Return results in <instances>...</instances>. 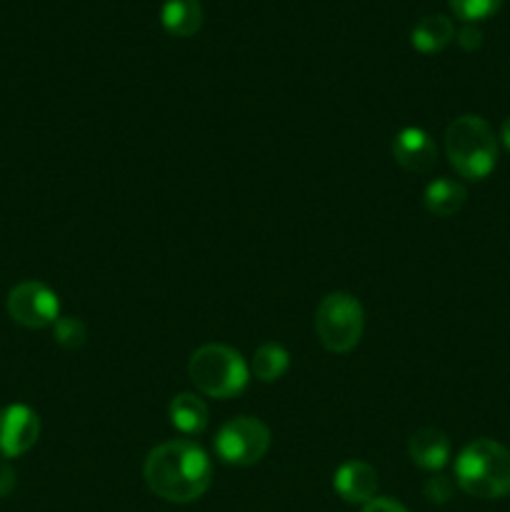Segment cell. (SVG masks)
<instances>
[{"label":"cell","instance_id":"16","mask_svg":"<svg viewBox=\"0 0 510 512\" xmlns=\"http://www.w3.org/2000/svg\"><path fill=\"white\" fill-rule=\"evenodd\" d=\"M290 368V355L283 345L278 343H263L253 355L250 363V373L260 380V383H275L283 378Z\"/></svg>","mask_w":510,"mask_h":512},{"label":"cell","instance_id":"13","mask_svg":"<svg viewBox=\"0 0 510 512\" xmlns=\"http://www.w3.org/2000/svg\"><path fill=\"white\" fill-rule=\"evenodd\" d=\"M455 38L453 20L445 18V15H425L415 23L413 33H410V43L418 53H440L443 48H448L450 40Z\"/></svg>","mask_w":510,"mask_h":512},{"label":"cell","instance_id":"7","mask_svg":"<svg viewBox=\"0 0 510 512\" xmlns=\"http://www.w3.org/2000/svg\"><path fill=\"white\" fill-rule=\"evenodd\" d=\"M8 313L23 328H50L60 318V300L55 295V290H50L45 283L25 280V283L15 285L10 290Z\"/></svg>","mask_w":510,"mask_h":512},{"label":"cell","instance_id":"3","mask_svg":"<svg viewBox=\"0 0 510 512\" xmlns=\"http://www.w3.org/2000/svg\"><path fill=\"white\" fill-rule=\"evenodd\" d=\"M445 153L465 180H485L498 163V138L480 115H460L445 130Z\"/></svg>","mask_w":510,"mask_h":512},{"label":"cell","instance_id":"21","mask_svg":"<svg viewBox=\"0 0 510 512\" xmlns=\"http://www.w3.org/2000/svg\"><path fill=\"white\" fill-rule=\"evenodd\" d=\"M360 512H408L405 505H400L398 500H390V498H373L370 503L363 505Z\"/></svg>","mask_w":510,"mask_h":512},{"label":"cell","instance_id":"12","mask_svg":"<svg viewBox=\"0 0 510 512\" xmlns=\"http://www.w3.org/2000/svg\"><path fill=\"white\" fill-rule=\"evenodd\" d=\"M160 25L175 38H190L203 25L200 0H168L160 10Z\"/></svg>","mask_w":510,"mask_h":512},{"label":"cell","instance_id":"1","mask_svg":"<svg viewBox=\"0 0 510 512\" xmlns=\"http://www.w3.org/2000/svg\"><path fill=\"white\" fill-rule=\"evenodd\" d=\"M148 488L168 503H193L203 498L213 480L208 453L193 440H168L148 453L143 465Z\"/></svg>","mask_w":510,"mask_h":512},{"label":"cell","instance_id":"20","mask_svg":"<svg viewBox=\"0 0 510 512\" xmlns=\"http://www.w3.org/2000/svg\"><path fill=\"white\" fill-rule=\"evenodd\" d=\"M458 45L463 50H478L480 45H483V33H480V28H475V25H465V28L458 33Z\"/></svg>","mask_w":510,"mask_h":512},{"label":"cell","instance_id":"11","mask_svg":"<svg viewBox=\"0 0 510 512\" xmlns=\"http://www.w3.org/2000/svg\"><path fill=\"white\" fill-rule=\"evenodd\" d=\"M408 455L418 468L438 473V470H443L450 460V440L445 438L443 430L420 428L418 433L410 438Z\"/></svg>","mask_w":510,"mask_h":512},{"label":"cell","instance_id":"4","mask_svg":"<svg viewBox=\"0 0 510 512\" xmlns=\"http://www.w3.org/2000/svg\"><path fill=\"white\" fill-rule=\"evenodd\" d=\"M188 375L203 395L228 400L248 388L250 368L238 350L210 343L195 350L188 363Z\"/></svg>","mask_w":510,"mask_h":512},{"label":"cell","instance_id":"2","mask_svg":"<svg viewBox=\"0 0 510 512\" xmlns=\"http://www.w3.org/2000/svg\"><path fill=\"white\" fill-rule=\"evenodd\" d=\"M455 483L473 498H505L510 495V450L488 438L473 440L455 458Z\"/></svg>","mask_w":510,"mask_h":512},{"label":"cell","instance_id":"17","mask_svg":"<svg viewBox=\"0 0 510 512\" xmlns=\"http://www.w3.org/2000/svg\"><path fill=\"white\" fill-rule=\"evenodd\" d=\"M448 5L455 13V18L465 20V23H478V20H485L498 13L503 0H448Z\"/></svg>","mask_w":510,"mask_h":512},{"label":"cell","instance_id":"22","mask_svg":"<svg viewBox=\"0 0 510 512\" xmlns=\"http://www.w3.org/2000/svg\"><path fill=\"white\" fill-rule=\"evenodd\" d=\"M15 488V470L8 463H0V498H8Z\"/></svg>","mask_w":510,"mask_h":512},{"label":"cell","instance_id":"19","mask_svg":"<svg viewBox=\"0 0 510 512\" xmlns=\"http://www.w3.org/2000/svg\"><path fill=\"white\" fill-rule=\"evenodd\" d=\"M425 495H428V500H433V503H445V500H450V495H453V483H450L448 478H443V475L430 478L428 485H425Z\"/></svg>","mask_w":510,"mask_h":512},{"label":"cell","instance_id":"18","mask_svg":"<svg viewBox=\"0 0 510 512\" xmlns=\"http://www.w3.org/2000/svg\"><path fill=\"white\" fill-rule=\"evenodd\" d=\"M53 335H55V343L63 345V348H68V350H75V348H83L85 345L88 330H85L83 320L58 318L53 325Z\"/></svg>","mask_w":510,"mask_h":512},{"label":"cell","instance_id":"6","mask_svg":"<svg viewBox=\"0 0 510 512\" xmlns=\"http://www.w3.org/2000/svg\"><path fill=\"white\" fill-rule=\"evenodd\" d=\"M213 448L215 455L225 465L248 468V465L260 463L265 453H268L270 430L258 418L240 415V418H233L225 425H220L218 435L213 440Z\"/></svg>","mask_w":510,"mask_h":512},{"label":"cell","instance_id":"15","mask_svg":"<svg viewBox=\"0 0 510 512\" xmlns=\"http://www.w3.org/2000/svg\"><path fill=\"white\" fill-rule=\"evenodd\" d=\"M465 198H468V193H465L463 185L450 178H438L428 183L423 195L425 208L433 215H438V218H450V215L458 213L465 205Z\"/></svg>","mask_w":510,"mask_h":512},{"label":"cell","instance_id":"14","mask_svg":"<svg viewBox=\"0 0 510 512\" xmlns=\"http://www.w3.org/2000/svg\"><path fill=\"white\" fill-rule=\"evenodd\" d=\"M170 423H173L175 430H180L183 435H200L205 428H208V405L193 393H180L170 400Z\"/></svg>","mask_w":510,"mask_h":512},{"label":"cell","instance_id":"10","mask_svg":"<svg viewBox=\"0 0 510 512\" xmlns=\"http://www.w3.org/2000/svg\"><path fill=\"white\" fill-rule=\"evenodd\" d=\"M333 488L345 503L365 505L375 498L378 490V473L365 460H348L333 475Z\"/></svg>","mask_w":510,"mask_h":512},{"label":"cell","instance_id":"9","mask_svg":"<svg viewBox=\"0 0 510 512\" xmlns=\"http://www.w3.org/2000/svg\"><path fill=\"white\" fill-rule=\"evenodd\" d=\"M393 158L408 173H425L438 160V148L423 128L410 125L393 138Z\"/></svg>","mask_w":510,"mask_h":512},{"label":"cell","instance_id":"8","mask_svg":"<svg viewBox=\"0 0 510 512\" xmlns=\"http://www.w3.org/2000/svg\"><path fill=\"white\" fill-rule=\"evenodd\" d=\"M40 435V418L28 405H8L0 410V458H20Z\"/></svg>","mask_w":510,"mask_h":512},{"label":"cell","instance_id":"5","mask_svg":"<svg viewBox=\"0 0 510 512\" xmlns=\"http://www.w3.org/2000/svg\"><path fill=\"white\" fill-rule=\"evenodd\" d=\"M363 305L350 293H330L315 310V333L330 353H350L363 338Z\"/></svg>","mask_w":510,"mask_h":512},{"label":"cell","instance_id":"23","mask_svg":"<svg viewBox=\"0 0 510 512\" xmlns=\"http://www.w3.org/2000/svg\"><path fill=\"white\" fill-rule=\"evenodd\" d=\"M500 140H503V145H505V148L510 150V118L505 120V123H503V128H500Z\"/></svg>","mask_w":510,"mask_h":512}]
</instances>
